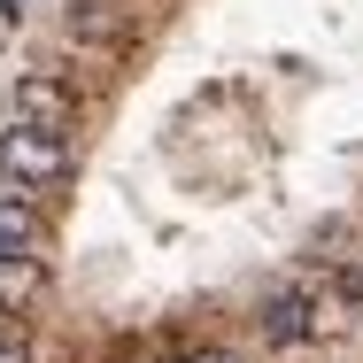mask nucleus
<instances>
[{
	"label": "nucleus",
	"instance_id": "f257e3e1",
	"mask_svg": "<svg viewBox=\"0 0 363 363\" xmlns=\"http://www.w3.org/2000/svg\"><path fill=\"white\" fill-rule=\"evenodd\" d=\"M0 170L16 178V186H55L62 170H70V147H62V132H47V124H8L0 132Z\"/></svg>",
	"mask_w": 363,
	"mask_h": 363
},
{
	"label": "nucleus",
	"instance_id": "f03ea898",
	"mask_svg": "<svg viewBox=\"0 0 363 363\" xmlns=\"http://www.w3.org/2000/svg\"><path fill=\"white\" fill-rule=\"evenodd\" d=\"M70 93H62V85H55V77H23V85H16V116H23V124H47V132H62V124H70Z\"/></svg>",
	"mask_w": 363,
	"mask_h": 363
},
{
	"label": "nucleus",
	"instance_id": "7ed1b4c3",
	"mask_svg": "<svg viewBox=\"0 0 363 363\" xmlns=\"http://www.w3.org/2000/svg\"><path fill=\"white\" fill-rule=\"evenodd\" d=\"M325 317H317V294H279L263 309V340H309Z\"/></svg>",
	"mask_w": 363,
	"mask_h": 363
},
{
	"label": "nucleus",
	"instance_id": "20e7f679",
	"mask_svg": "<svg viewBox=\"0 0 363 363\" xmlns=\"http://www.w3.org/2000/svg\"><path fill=\"white\" fill-rule=\"evenodd\" d=\"M31 247H39V217L23 201H0V263H23Z\"/></svg>",
	"mask_w": 363,
	"mask_h": 363
},
{
	"label": "nucleus",
	"instance_id": "39448f33",
	"mask_svg": "<svg viewBox=\"0 0 363 363\" xmlns=\"http://www.w3.org/2000/svg\"><path fill=\"white\" fill-rule=\"evenodd\" d=\"M178 363H240L232 348H194V356H178Z\"/></svg>",
	"mask_w": 363,
	"mask_h": 363
},
{
	"label": "nucleus",
	"instance_id": "423d86ee",
	"mask_svg": "<svg viewBox=\"0 0 363 363\" xmlns=\"http://www.w3.org/2000/svg\"><path fill=\"white\" fill-rule=\"evenodd\" d=\"M0 16H23V0H0Z\"/></svg>",
	"mask_w": 363,
	"mask_h": 363
}]
</instances>
